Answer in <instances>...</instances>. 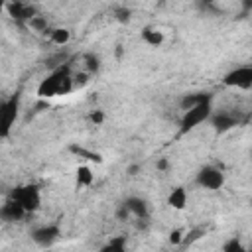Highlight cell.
I'll return each mask as SVG.
<instances>
[{
	"instance_id": "22",
	"label": "cell",
	"mask_w": 252,
	"mask_h": 252,
	"mask_svg": "<svg viewBox=\"0 0 252 252\" xmlns=\"http://www.w3.org/2000/svg\"><path fill=\"white\" fill-rule=\"evenodd\" d=\"M205 226H195V228H191L189 232H185L183 234V242H181V246H191V244H195L199 238H203L205 236Z\"/></svg>"
},
{
	"instance_id": "23",
	"label": "cell",
	"mask_w": 252,
	"mask_h": 252,
	"mask_svg": "<svg viewBox=\"0 0 252 252\" xmlns=\"http://www.w3.org/2000/svg\"><path fill=\"white\" fill-rule=\"evenodd\" d=\"M69 150H71L73 154H77V156H83V158H87L89 161H94V163H102V156H100V154H96V152L85 150V148H81V146H69Z\"/></svg>"
},
{
	"instance_id": "33",
	"label": "cell",
	"mask_w": 252,
	"mask_h": 252,
	"mask_svg": "<svg viewBox=\"0 0 252 252\" xmlns=\"http://www.w3.org/2000/svg\"><path fill=\"white\" fill-rule=\"evenodd\" d=\"M156 2H158V4H159V6H163V4H165V2H167V0H156Z\"/></svg>"
},
{
	"instance_id": "7",
	"label": "cell",
	"mask_w": 252,
	"mask_h": 252,
	"mask_svg": "<svg viewBox=\"0 0 252 252\" xmlns=\"http://www.w3.org/2000/svg\"><path fill=\"white\" fill-rule=\"evenodd\" d=\"M213 130L217 134H226L230 132L232 128L240 126L242 122V116L240 114H234V112H228V110H219V112H213L211 118H209Z\"/></svg>"
},
{
	"instance_id": "24",
	"label": "cell",
	"mask_w": 252,
	"mask_h": 252,
	"mask_svg": "<svg viewBox=\"0 0 252 252\" xmlns=\"http://www.w3.org/2000/svg\"><path fill=\"white\" fill-rule=\"evenodd\" d=\"M222 250H224V252H242V250H244V244L240 242V236H230V238L222 244Z\"/></svg>"
},
{
	"instance_id": "8",
	"label": "cell",
	"mask_w": 252,
	"mask_h": 252,
	"mask_svg": "<svg viewBox=\"0 0 252 252\" xmlns=\"http://www.w3.org/2000/svg\"><path fill=\"white\" fill-rule=\"evenodd\" d=\"M222 83L232 89H250L252 87V65H240V67L230 69L222 77Z\"/></svg>"
},
{
	"instance_id": "28",
	"label": "cell",
	"mask_w": 252,
	"mask_h": 252,
	"mask_svg": "<svg viewBox=\"0 0 252 252\" xmlns=\"http://www.w3.org/2000/svg\"><path fill=\"white\" fill-rule=\"evenodd\" d=\"M89 75L91 73H81V75H73V79H75V87H83V85H87L89 83Z\"/></svg>"
},
{
	"instance_id": "5",
	"label": "cell",
	"mask_w": 252,
	"mask_h": 252,
	"mask_svg": "<svg viewBox=\"0 0 252 252\" xmlns=\"http://www.w3.org/2000/svg\"><path fill=\"white\" fill-rule=\"evenodd\" d=\"M224 181H226L224 171L219 169L217 165H211V163L201 165L197 169V173H195V183L199 187L207 189V191H219V189H222L224 187Z\"/></svg>"
},
{
	"instance_id": "29",
	"label": "cell",
	"mask_w": 252,
	"mask_h": 252,
	"mask_svg": "<svg viewBox=\"0 0 252 252\" xmlns=\"http://www.w3.org/2000/svg\"><path fill=\"white\" fill-rule=\"evenodd\" d=\"M156 169L161 171V173L167 171V169H169V159H167V158H158V161H156Z\"/></svg>"
},
{
	"instance_id": "32",
	"label": "cell",
	"mask_w": 252,
	"mask_h": 252,
	"mask_svg": "<svg viewBox=\"0 0 252 252\" xmlns=\"http://www.w3.org/2000/svg\"><path fill=\"white\" fill-rule=\"evenodd\" d=\"M114 53H116V57L120 59V57H122V53H124V49H122V45H116V51H114Z\"/></svg>"
},
{
	"instance_id": "25",
	"label": "cell",
	"mask_w": 252,
	"mask_h": 252,
	"mask_svg": "<svg viewBox=\"0 0 252 252\" xmlns=\"http://www.w3.org/2000/svg\"><path fill=\"white\" fill-rule=\"evenodd\" d=\"M114 217H116V220H120V222H124V220H128V219L132 217V213H130V209L126 207V203H124V201L116 205V211H114Z\"/></svg>"
},
{
	"instance_id": "19",
	"label": "cell",
	"mask_w": 252,
	"mask_h": 252,
	"mask_svg": "<svg viewBox=\"0 0 252 252\" xmlns=\"http://www.w3.org/2000/svg\"><path fill=\"white\" fill-rule=\"evenodd\" d=\"M195 4L199 8V12L205 14V16H219V14H222V10L217 6V0H195Z\"/></svg>"
},
{
	"instance_id": "34",
	"label": "cell",
	"mask_w": 252,
	"mask_h": 252,
	"mask_svg": "<svg viewBox=\"0 0 252 252\" xmlns=\"http://www.w3.org/2000/svg\"><path fill=\"white\" fill-rule=\"evenodd\" d=\"M250 159H252V150H250Z\"/></svg>"
},
{
	"instance_id": "27",
	"label": "cell",
	"mask_w": 252,
	"mask_h": 252,
	"mask_svg": "<svg viewBox=\"0 0 252 252\" xmlns=\"http://www.w3.org/2000/svg\"><path fill=\"white\" fill-rule=\"evenodd\" d=\"M183 234H185V232H183V230H179V228L171 230V232H169V242H171V244H175V246H177V244H181V242H183Z\"/></svg>"
},
{
	"instance_id": "15",
	"label": "cell",
	"mask_w": 252,
	"mask_h": 252,
	"mask_svg": "<svg viewBox=\"0 0 252 252\" xmlns=\"http://www.w3.org/2000/svg\"><path fill=\"white\" fill-rule=\"evenodd\" d=\"M94 181V173L89 165H79L75 169V185L77 187H91Z\"/></svg>"
},
{
	"instance_id": "11",
	"label": "cell",
	"mask_w": 252,
	"mask_h": 252,
	"mask_svg": "<svg viewBox=\"0 0 252 252\" xmlns=\"http://www.w3.org/2000/svg\"><path fill=\"white\" fill-rule=\"evenodd\" d=\"M126 207L130 209L132 217L134 219H150V207H148V201L142 199V197H136V195H130L124 199Z\"/></svg>"
},
{
	"instance_id": "4",
	"label": "cell",
	"mask_w": 252,
	"mask_h": 252,
	"mask_svg": "<svg viewBox=\"0 0 252 252\" xmlns=\"http://www.w3.org/2000/svg\"><path fill=\"white\" fill-rule=\"evenodd\" d=\"M26 211L28 215L30 213H35L39 207H41V191L35 183H22V185H16L12 189V195Z\"/></svg>"
},
{
	"instance_id": "1",
	"label": "cell",
	"mask_w": 252,
	"mask_h": 252,
	"mask_svg": "<svg viewBox=\"0 0 252 252\" xmlns=\"http://www.w3.org/2000/svg\"><path fill=\"white\" fill-rule=\"evenodd\" d=\"M73 89H75L73 67H71V61H67L65 65L49 71L47 77L39 81V85H37V96L39 98L63 96V94H69Z\"/></svg>"
},
{
	"instance_id": "13",
	"label": "cell",
	"mask_w": 252,
	"mask_h": 252,
	"mask_svg": "<svg viewBox=\"0 0 252 252\" xmlns=\"http://www.w3.org/2000/svg\"><path fill=\"white\" fill-rule=\"evenodd\" d=\"M203 100H213V94L211 93H187L179 98V108L187 110V108H191V106H195Z\"/></svg>"
},
{
	"instance_id": "31",
	"label": "cell",
	"mask_w": 252,
	"mask_h": 252,
	"mask_svg": "<svg viewBox=\"0 0 252 252\" xmlns=\"http://www.w3.org/2000/svg\"><path fill=\"white\" fill-rule=\"evenodd\" d=\"M240 8H242V14L252 12V0H240Z\"/></svg>"
},
{
	"instance_id": "18",
	"label": "cell",
	"mask_w": 252,
	"mask_h": 252,
	"mask_svg": "<svg viewBox=\"0 0 252 252\" xmlns=\"http://www.w3.org/2000/svg\"><path fill=\"white\" fill-rule=\"evenodd\" d=\"M128 246V238L126 236H112L100 250L102 252H124Z\"/></svg>"
},
{
	"instance_id": "2",
	"label": "cell",
	"mask_w": 252,
	"mask_h": 252,
	"mask_svg": "<svg viewBox=\"0 0 252 252\" xmlns=\"http://www.w3.org/2000/svg\"><path fill=\"white\" fill-rule=\"evenodd\" d=\"M213 100H203L187 110H183L181 120H179V136H185L189 132H193L197 126H201L203 122H209L211 114H213Z\"/></svg>"
},
{
	"instance_id": "35",
	"label": "cell",
	"mask_w": 252,
	"mask_h": 252,
	"mask_svg": "<svg viewBox=\"0 0 252 252\" xmlns=\"http://www.w3.org/2000/svg\"><path fill=\"white\" fill-rule=\"evenodd\" d=\"M28 2H32V0H28Z\"/></svg>"
},
{
	"instance_id": "6",
	"label": "cell",
	"mask_w": 252,
	"mask_h": 252,
	"mask_svg": "<svg viewBox=\"0 0 252 252\" xmlns=\"http://www.w3.org/2000/svg\"><path fill=\"white\" fill-rule=\"evenodd\" d=\"M30 236H32V240H33L37 246L49 248V246H53V244L61 238V228H59V224H55V222L39 224V226L32 228Z\"/></svg>"
},
{
	"instance_id": "26",
	"label": "cell",
	"mask_w": 252,
	"mask_h": 252,
	"mask_svg": "<svg viewBox=\"0 0 252 252\" xmlns=\"http://www.w3.org/2000/svg\"><path fill=\"white\" fill-rule=\"evenodd\" d=\"M104 118H106V116H104V112H102V110H98V108H96V110H93V112L89 114V120H91L94 126H100V124L104 122Z\"/></svg>"
},
{
	"instance_id": "3",
	"label": "cell",
	"mask_w": 252,
	"mask_h": 252,
	"mask_svg": "<svg viewBox=\"0 0 252 252\" xmlns=\"http://www.w3.org/2000/svg\"><path fill=\"white\" fill-rule=\"evenodd\" d=\"M20 93H14L10 94L8 98H4L0 102V138L2 140H8L16 120H18V114H20Z\"/></svg>"
},
{
	"instance_id": "10",
	"label": "cell",
	"mask_w": 252,
	"mask_h": 252,
	"mask_svg": "<svg viewBox=\"0 0 252 252\" xmlns=\"http://www.w3.org/2000/svg\"><path fill=\"white\" fill-rule=\"evenodd\" d=\"M26 215H28V211H26L14 197L6 199L4 205L0 207V219H2L4 222H20V220H24Z\"/></svg>"
},
{
	"instance_id": "20",
	"label": "cell",
	"mask_w": 252,
	"mask_h": 252,
	"mask_svg": "<svg viewBox=\"0 0 252 252\" xmlns=\"http://www.w3.org/2000/svg\"><path fill=\"white\" fill-rule=\"evenodd\" d=\"M28 26L33 30V32H37V33H49V22H47V18L45 16H39V14H35L30 22H28Z\"/></svg>"
},
{
	"instance_id": "9",
	"label": "cell",
	"mask_w": 252,
	"mask_h": 252,
	"mask_svg": "<svg viewBox=\"0 0 252 252\" xmlns=\"http://www.w3.org/2000/svg\"><path fill=\"white\" fill-rule=\"evenodd\" d=\"M6 10H8V14H10L12 20H16V22H26V24L37 14L35 6H33L32 2H28V0H10V2L6 4Z\"/></svg>"
},
{
	"instance_id": "17",
	"label": "cell",
	"mask_w": 252,
	"mask_h": 252,
	"mask_svg": "<svg viewBox=\"0 0 252 252\" xmlns=\"http://www.w3.org/2000/svg\"><path fill=\"white\" fill-rule=\"evenodd\" d=\"M83 63H85V71L91 73V75H96L100 71V67H102L100 57L96 53H93V51H89V53L83 55Z\"/></svg>"
},
{
	"instance_id": "16",
	"label": "cell",
	"mask_w": 252,
	"mask_h": 252,
	"mask_svg": "<svg viewBox=\"0 0 252 252\" xmlns=\"http://www.w3.org/2000/svg\"><path fill=\"white\" fill-rule=\"evenodd\" d=\"M49 41L55 45H67L71 41V32L67 28H51L49 30Z\"/></svg>"
},
{
	"instance_id": "12",
	"label": "cell",
	"mask_w": 252,
	"mask_h": 252,
	"mask_svg": "<svg viewBox=\"0 0 252 252\" xmlns=\"http://www.w3.org/2000/svg\"><path fill=\"white\" fill-rule=\"evenodd\" d=\"M187 201H189V195H187V189L183 185H177L169 191L167 195V205L175 211H183L187 207Z\"/></svg>"
},
{
	"instance_id": "30",
	"label": "cell",
	"mask_w": 252,
	"mask_h": 252,
	"mask_svg": "<svg viewBox=\"0 0 252 252\" xmlns=\"http://www.w3.org/2000/svg\"><path fill=\"white\" fill-rule=\"evenodd\" d=\"M142 171V167H140V163H130L128 167H126V173L130 175V177H136L138 173Z\"/></svg>"
},
{
	"instance_id": "21",
	"label": "cell",
	"mask_w": 252,
	"mask_h": 252,
	"mask_svg": "<svg viewBox=\"0 0 252 252\" xmlns=\"http://www.w3.org/2000/svg\"><path fill=\"white\" fill-rule=\"evenodd\" d=\"M112 18H114L118 24H128V22L132 20V10H130L128 6H122V4L112 6Z\"/></svg>"
},
{
	"instance_id": "14",
	"label": "cell",
	"mask_w": 252,
	"mask_h": 252,
	"mask_svg": "<svg viewBox=\"0 0 252 252\" xmlns=\"http://www.w3.org/2000/svg\"><path fill=\"white\" fill-rule=\"evenodd\" d=\"M142 41L152 45V47H159L163 41H165V35L163 32H159L158 28H152V26H146L142 30Z\"/></svg>"
}]
</instances>
